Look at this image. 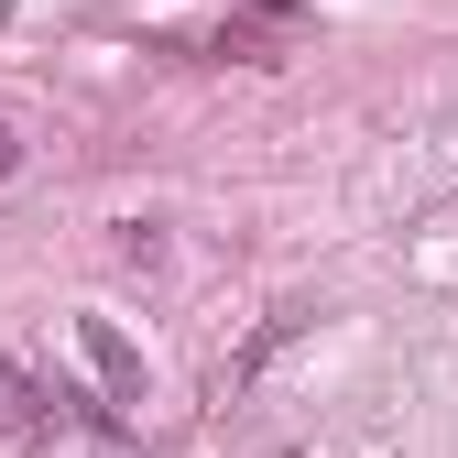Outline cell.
I'll use <instances>...</instances> for the list:
<instances>
[{
  "instance_id": "1",
  "label": "cell",
  "mask_w": 458,
  "mask_h": 458,
  "mask_svg": "<svg viewBox=\"0 0 458 458\" xmlns=\"http://www.w3.org/2000/svg\"><path fill=\"white\" fill-rule=\"evenodd\" d=\"M0 164H12V131H0Z\"/></svg>"
}]
</instances>
